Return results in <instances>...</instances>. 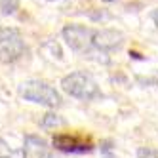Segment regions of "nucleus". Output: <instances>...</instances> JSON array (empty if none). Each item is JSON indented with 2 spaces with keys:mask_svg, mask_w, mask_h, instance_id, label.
<instances>
[{
  "mask_svg": "<svg viewBox=\"0 0 158 158\" xmlns=\"http://www.w3.org/2000/svg\"><path fill=\"white\" fill-rule=\"evenodd\" d=\"M61 88L65 94H69L71 97H76V99H82V101H92V99H97L103 95L94 78L80 71H74L71 74L63 76Z\"/></svg>",
  "mask_w": 158,
  "mask_h": 158,
  "instance_id": "obj_1",
  "label": "nucleus"
},
{
  "mask_svg": "<svg viewBox=\"0 0 158 158\" xmlns=\"http://www.w3.org/2000/svg\"><path fill=\"white\" fill-rule=\"evenodd\" d=\"M19 95L25 101H32L44 107H59L61 105V95L55 88L42 80H27L19 86Z\"/></svg>",
  "mask_w": 158,
  "mask_h": 158,
  "instance_id": "obj_2",
  "label": "nucleus"
},
{
  "mask_svg": "<svg viewBox=\"0 0 158 158\" xmlns=\"http://www.w3.org/2000/svg\"><path fill=\"white\" fill-rule=\"evenodd\" d=\"M27 52L25 40L15 29H0V63H15Z\"/></svg>",
  "mask_w": 158,
  "mask_h": 158,
  "instance_id": "obj_3",
  "label": "nucleus"
},
{
  "mask_svg": "<svg viewBox=\"0 0 158 158\" xmlns=\"http://www.w3.org/2000/svg\"><path fill=\"white\" fill-rule=\"evenodd\" d=\"M94 32L92 29H88L84 25H65L61 35L73 52L78 53H86L89 48H92V38H94Z\"/></svg>",
  "mask_w": 158,
  "mask_h": 158,
  "instance_id": "obj_4",
  "label": "nucleus"
},
{
  "mask_svg": "<svg viewBox=\"0 0 158 158\" xmlns=\"http://www.w3.org/2000/svg\"><path fill=\"white\" fill-rule=\"evenodd\" d=\"M53 147L61 152H71V154H82L94 149L89 141H84L80 137H76V135H69V133L53 135Z\"/></svg>",
  "mask_w": 158,
  "mask_h": 158,
  "instance_id": "obj_5",
  "label": "nucleus"
},
{
  "mask_svg": "<svg viewBox=\"0 0 158 158\" xmlns=\"http://www.w3.org/2000/svg\"><path fill=\"white\" fill-rule=\"evenodd\" d=\"M122 42H124L122 31H116V29H101V31L94 32L92 46L97 48V50H101V52H110V50H116Z\"/></svg>",
  "mask_w": 158,
  "mask_h": 158,
  "instance_id": "obj_6",
  "label": "nucleus"
},
{
  "mask_svg": "<svg viewBox=\"0 0 158 158\" xmlns=\"http://www.w3.org/2000/svg\"><path fill=\"white\" fill-rule=\"evenodd\" d=\"M25 151L31 158H52L48 152V143L38 135H25Z\"/></svg>",
  "mask_w": 158,
  "mask_h": 158,
  "instance_id": "obj_7",
  "label": "nucleus"
},
{
  "mask_svg": "<svg viewBox=\"0 0 158 158\" xmlns=\"http://www.w3.org/2000/svg\"><path fill=\"white\" fill-rule=\"evenodd\" d=\"M0 158H27L25 149H14L0 137Z\"/></svg>",
  "mask_w": 158,
  "mask_h": 158,
  "instance_id": "obj_8",
  "label": "nucleus"
},
{
  "mask_svg": "<svg viewBox=\"0 0 158 158\" xmlns=\"http://www.w3.org/2000/svg\"><path fill=\"white\" fill-rule=\"evenodd\" d=\"M59 126H65V120L59 114H55V112H46L40 120L42 130H52V128H59Z\"/></svg>",
  "mask_w": 158,
  "mask_h": 158,
  "instance_id": "obj_9",
  "label": "nucleus"
},
{
  "mask_svg": "<svg viewBox=\"0 0 158 158\" xmlns=\"http://www.w3.org/2000/svg\"><path fill=\"white\" fill-rule=\"evenodd\" d=\"M84 57H88V59H94V61H97V63H103V65H107L110 59H109V55H107V52H101V50H97V48H89L86 53H84Z\"/></svg>",
  "mask_w": 158,
  "mask_h": 158,
  "instance_id": "obj_10",
  "label": "nucleus"
},
{
  "mask_svg": "<svg viewBox=\"0 0 158 158\" xmlns=\"http://www.w3.org/2000/svg\"><path fill=\"white\" fill-rule=\"evenodd\" d=\"M19 0H0V14L2 15H12L17 12Z\"/></svg>",
  "mask_w": 158,
  "mask_h": 158,
  "instance_id": "obj_11",
  "label": "nucleus"
},
{
  "mask_svg": "<svg viewBox=\"0 0 158 158\" xmlns=\"http://www.w3.org/2000/svg\"><path fill=\"white\" fill-rule=\"evenodd\" d=\"M137 158H158V149H154V147H139Z\"/></svg>",
  "mask_w": 158,
  "mask_h": 158,
  "instance_id": "obj_12",
  "label": "nucleus"
},
{
  "mask_svg": "<svg viewBox=\"0 0 158 158\" xmlns=\"http://www.w3.org/2000/svg\"><path fill=\"white\" fill-rule=\"evenodd\" d=\"M101 154H103V158H118L114 152H112V143L110 141L101 143Z\"/></svg>",
  "mask_w": 158,
  "mask_h": 158,
  "instance_id": "obj_13",
  "label": "nucleus"
},
{
  "mask_svg": "<svg viewBox=\"0 0 158 158\" xmlns=\"http://www.w3.org/2000/svg\"><path fill=\"white\" fill-rule=\"evenodd\" d=\"M88 15H89V19H94V21H105V19L110 17L107 12H103V10H97V12H89Z\"/></svg>",
  "mask_w": 158,
  "mask_h": 158,
  "instance_id": "obj_14",
  "label": "nucleus"
},
{
  "mask_svg": "<svg viewBox=\"0 0 158 158\" xmlns=\"http://www.w3.org/2000/svg\"><path fill=\"white\" fill-rule=\"evenodd\" d=\"M130 55H131V57H133V59H143V57H141V55H139L137 52H130Z\"/></svg>",
  "mask_w": 158,
  "mask_h": 158,
  "instance_id": "obj_15",
  "label": "nucleus"
},
{
  "mask_svg": "<svg viewBox=\"0 0 158 158\" xmlns=\"http://www.w3.org/2000/svg\"><path fill=\"white\" fill-rule=\"evenodd\" d=\"M151 17H152L154 21H156V25H158V10H154V12L151 14Z\"/></svg>",
  "mask_w": 158,
  "mask_h": 158,
  "instance_id": "obj_16",
  "label": "nucleus"
},
{
  "mask_svg": "<svg viewBox=\"0 0 158 158\" xmlns=\"http://www.w3.org/2000/svg\"><path fill=\"white\" fill-rule=\"evenodd\" d=\"M103 2H114V0H103Z\"/></svg>",
  "mask_w": 158,
  "mask_h": 158,
  "instance_id": "obj_17",
  "label": "nucleus"
}]
</instances>
